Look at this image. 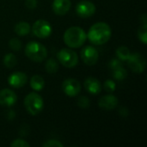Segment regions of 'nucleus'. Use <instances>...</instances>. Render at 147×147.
Segmentation results:
<instances>
[{
    "label": "nucleus",
    "instance_id": "f257e3e1",
    "mask_svg": "<svg viewBox=\"0 0 147 147\" xmlns=\"http://www.w3.org/2000/svg\"><path fill=\"white\" fill-rule=\"evenodd\" d=\"M112 31L110 26L106 22H100L90 28L87 37L94 45H103L109 40Z\"/></svg>",
    "mask_w": 147,
    "mask_h": 147
},
{
    "label": "nucleus",
    "instance_id": "f03ea898",
    "mask_svg": "<svg viewBox=\"0 0 147 147\" xmlns=\"http://www.w3.org/2000/svg\"><path fill=\"white\" fill-rule=\"evenodd\" d=\"M63 39L69 47L78 48L84 44L87 34L82 28L73 26L65 30Z\"/></svg>",
    "mask_w": 147,
    "mask_h": 147
},
{
    "label": "nucleus",
    "instance_id": "7ed1b4c3",
    "mask_svg": "<svg viewBox=\"0 0 147 147\" xmlns=\"http://www.w3.org/2000/svg\"><path fill=\"white\" fill-rule=\"evenodd\" d=\"M26 56L34 62H41L47 56V50L45 46L37 41H30L25 47Z\"/></svg>",
    "mask_w": 147,
    "mask_h": 147
},
{
    "label": "nucleus",
    "instance_id": "20e7f679",
    "mask_svg": "<svg viewBox=\"0 0 147 147\" xmlns=\"http://www.w3.org/2000/svg\"><path fill=\"white\" fill-rule=\"evenodd\" d=\"M24 106L28 114L31 115H37L42 111L44 102L38 93L31 92L26 96L24 99Z\"/></svg>",
    "mask_w": 147,
    "mask_h": 147
},
{
    "label": "nucleus",
    "instance_id": "39448f33",
    "mask_svg": "<svg viewBox=\"0 0 147 147\" xmlns=\"http://www.w3.org/2000/svg\"><path fill=\"white\" fill-rule=\"evenodd\" d=\"M57 56L59 63L67 68H73L78 63V57L77 53L69 48H62L58 53Z\"/></svg>",
    "mask_w": 147,
    "mask_h": 147
},
{
    "label": "nucleus",
    "instance_id": "423d86ee",
    "mask_svg": "<svg viewBox=\"0 0 147 147\" xmlns=\"http://www.w3.org/2000/svg\"><path fill=\"white\" fill-rule=\"evenodd\" d=\"M53 28L51 24L46 20H37L32 26V32L34 35L40 39H46L52 34Z\"/></svg>",
    "mask_w": 147,
    "mask_h": 147
},
{
    "label": "nucleus",
    "instance_id": "0eeeda50",
    "mask_svg": "<svg viewBox=\"0 0 147 147\" xmlns=\"http://www.w3.org/2000/svg\"><path fill=\"white\" fill-rule=\"evenodd\" d=\"M127 62L130 69L135 73H142L146 66V61L145 57L139 53L130 54Z\"/></svg>",
    "mask_w": 147,
    "mask_h": 147
},
{
    "label": "nucleus",
    "instance_id": "6e6552de",
    "mask_svg": "<svg viewBox=\"0 0 147 147\" xmlns=\"http://www.w3.org/2000/svg\"><path fill=\"white\" fill-rule=\"evenodd\" d=\"M62 90L65 95L71 97L77 96L81 91V84L75 78H67L62 83Z\"/></svg>",
    "mask_w": 147,
    "mask_h": 147
},
{
    "label": "nucleus",
    "instance_id": "1a4fd4ad",
    "mask_svg": "<svg viewBox=\"0 0 147 147\" xmlns=\"http://www.w3.org/2000/svg\"><path fill=\"white\" fill-rule=\"evenodd\" d=\"M81 58L84 63L87 65H94L96 64L99 59V53L97 50L92 46H86L81 51Z\"/></svg>",
    "mask_w": 147,
    "mask_h": 147
},
{
    "label": "nucleus",
    "instance_id": "9d476101",
    "mask_svg": "<svg viewBox=\"0 0 147 147\" xmlns=\"http://www.w3.org/2000/svg\"><path fill=\"white\" fill-rule=\"evenodd\" d=\"M76 12L78 16L82 18H87L95 14L96 6L90 1H81L76 6Z\"/></svg>",
    "mask_w": 147,
    "mask_h": 147
},
{
    "label": "nucleus",
    "instance_id": "9b49d317",
    "mask_svg": "<svg viewBox=\"0 0 147 147\" xmlns=\"http://www.w3.org/2000/svg\"><path fill=\"white\" fill-rule=\"evenodd\" d=\"M17 102L16 94L9 89L0 90V105L4 107H11Z\"/></svg>",
    "mask_w": 147,
    "mask_h": 147
},
{
    "label": "nucleus",
    "instance_id": "f8f14e48",
    "mask_svg": "<svg viewBox=\"0 0 147 147\" xmlns=\"http://www.w3.org/2000/svg\"><path fill=\"white\" fill-rule=\"evenodd\" d=\"M28 82V76L21 71H16L12 73L8 78L9 84L15 89H19L23 87Z\"/></svg>",
    "mask_w": 147,
    "mask_h": 147
},
{
    "label": "nucleus",
    "instance_id": "ddd939ff",
    "mask_svg": "<svg viewBox=\"0 0 147 147\" xmlns=\"http://www.w3.org/2000/svg\"><path fill=\"white\" fill-rule=\"evenodd\" d=\"M98 105L101 109L104 110H112L115 109L118 105V98L111 94L103 96L100 98Z\"/></svg>",
    "mask_w": 147,
    "mask_h": 147
},
{
    "label": "nucleus",
    "instance_id": "4468645a",
    "mask_svg": "<svg viewBox=\"0 0 147 147\" xmlns=\"http://www.w3.org/2000/svg\"><path fill=\"white\" fill-rule=\"evenodd\" d=\"M71 6L70 0H53L52 8L57 16H64L70 10Z\"/></svg>",
    "mask_w": 147,
    "mask_h": 147
},
{
    "label": "nucleus",
    "instance_id": "2eb2a0df",
    "mask_svg": "<svg viewBox=\"0 0 147 147\" xmlns=\"http://www.w3.org/2000/svg\"><path fill=\"white\" fill-rule=\"evenodd\" d=\"M85 90L92 95H98L102 90V84L101 82L93 77H89L85 79L84 83Z\"/></svg>",
    "mask_w": 147,
    "mask_h": 147
},
{
    "label": "nucleus",
    "instance_id": "dca6fc26",
    "mask_svg": "<svg viewBox=\"0 0 147 147\" xmlns=\"http://www.w3.org/2000/svg\"><path fill=\"white\" fill-rule=\"evenodd\" d=\"M30 25L27 22H20L16 24L15 26V33L19 36H25L29 34L30 32Z\"/></svg>",
    "mask_w": 147,
    "mask_h": 147
},
{
    "label": "nucleus",
    "instance_id": "f3484780",
    "mask_svg": "<svg viewBox=\"0 0 147 147\" xmlns=\"http://www.w3.org/2000/svg\"><path fill=\"white\" fill-rule=\"evenodd\" d=\"M30 86L35 91H40L45 87L44 78L40 75H34L30 79Z\"/></svg>",
    "mask_w": 147,
    "mask_h": 147
},
{
    "label": "nucleus",
    "instance_id": "a211bd4d",
    "mask_svg": "<svg viewBox=\"0 0 147 147\" xmlns=\"http://www.w3.org/2000/svg\"><path fill=\"white\" fill-rule=\"evenodd\" d=\"M130 54H131V53H130L129 48L125 46L119 47L116 49V57L121 61H127L128 59Z\"/></svg>",
    "mask_w": 147,
    "mask_h": 147
},
{
    "label": "nucleus",
    "instance_id": "6ab92c4d",
    "mask_svg": "<svg viewBox=\"0 0 147 147\" xmlns=\"http://www.w3.org/2000/svg\"><path fill=\"white\" fill-rule=\"evenodd\" d=\"M45 69L47 71V73H50V74L56 73L59 70V65L56 59H54L53 58L47 59L45 64Z\"/></svg>",
    "mask_w": 147,
    "mask_h": 147
},
{
    "label": "nucleus",
    "instance_id": "aec40b11",
    "mask_svg": "<svg viewBox=\"0 0 147 147\" xmlns=\"http://www.w3.org/2000/svg\"><path fill=\"white\" fill-rule=\"evenodd\" d=\"M112 71H113V78L115 80L122 81L127 77V71L124 68L123 65H121L120 67H117V68H115V69H114Z\"/></svg>",
    "mask_w": 147,
    "mask_h": 147
},
{
    "label": "nucleus",
    "instance_id": "412c9836",
    "mask_svg": "<svg viewBox=\"0 0 147 147\" xmlns=\"http://www.w3.org/2000/svg\"><path fill=\"white\" fill-rule=\"evenodd\" d=\"M16 63H17L16 57L13 53H7L3 57V65L7 68H9L10 69V68L15 67V65H16Z\"/></svg>",
    "mask_w": 147,
    "mask_h": 147
},
{
    "label": "nucleus",
    "instance_id": "4be33fe9",
    "mask_svg": "<svg viewBox=\"0 0 147 147\" xmlns=\"http://www.w3.org/2000/svg\"><path fill=\"white\" fill-rule=\"evenodd\" d=\"M147 25L143 24L138 30V37L143 42V44L147 43Z\"/></svg>",
    "mask_w": 147,
    "mask_h": 147
},
{
    "label": "nucleus",
    "instance_id": "5701e85b",
    "mask_svg": "<svg viewBox=\"0 0 147 147\" xmlns=\"http://www.w3.org/2000/svg\"><path fill=\"white\" fill-rule=\"evenodd\" d=\"M77 104L79 108L81 109H88L90 107V99L87 97V96H79L77 100Z\"/></svg>",
    "mask_w": 147,
    "mask_h": 147
},
{
    "label": "nucleus",
    "instance_id": "b1692460",
    "mask_svg": "<svg viewBox=\"0 0 147 147\" xmlns=\"http://www.w3.org/2000/svg\"><path fill=\"white\" fill-rule=\"evenodd\" d=\"M9 47L15 52L20 51V49L22 48V42L19 39L17 38H12L9 41Z\"/></svg>",
    "mask_w": 147,
    "mask_h": 147
},
{
    "label": "nucleus",
    "instance_id": "393cba45",
    "mask_svg": "<svg viewBox=\"0 0 147 147\" xmlns=\"http://www.w3.org/2000/svg\"><path fill=\"white\" fill-rule=\"evenodd\" d=\"M103 88L104 90L109 92V93H113L115 89H116V84L115 83V81L111 80V79H108L104 82L103 84Z\"/></svg>",
    "mask_w": 147,
    "mask_h": 147
},
{
    "label": "nucleus",
    "instance_id": "a878e982",
    "mask_svg": "<svg viewBox=\"0 0 147 147\" xmlns=\"http://www.w3.org/2000/svg\"><path fill=\"white\" fill-rule=\"evenodd\" d=\"M43 147H63V144L56 140H49L42 144Z\"/></svg>",
    "mask_w": 147,
    "mask_h": 147
},
{
    "label": "nucleus",
    "instance_id": "bb28decb",
    "mask_svg": "<svg viewBox=\"0 0 147 147\" xmlns=\"http://www.w3.org/2000/svg\"><path fill=\"white\" fill-rule=\"evenodd\" d=\"M11 147H29V144L22 140V139H18V140H15L11 144H10Z\"/></svg>",
    "mask_w": 147,
    "mask_h": 147
},
{
    "label": "nucleus",
    "instance_id": "cd10ccee",
    "mask_svg": "<svg viewBox=\"0 0 147 147\" xmlns=\"http://www.w3.org/2000/svg\"><path fill=\"white\" fill-rule=\"evenodd\" d=\"M121 65H122L121 61L119 59H113L110 60V62L109 64V68L111 70H114V69H115L117 67H120Z\"/></svg>",
    "mask_w": 147,
    "mask_h": 147
},
{
    "label": "nucleus",
    "instance_id": "c85d7f7f",
    "mask_svg": "<svg viewBox=\"0 0 147 147\" xmlns=\"http://www.w3.org/2000/svg\"><path fill=\"white\" fill-rule=\"evenodd\" d=\"M37 4H38L37 0H26L25 1V5L29 9H34L37 7Z\"/></svg>",
    "mask_w": 147,
    "mask_h": 147
},
{
    "label": "nucleus",
    "instance_id": "c756f323",
    "mask_svg": "<svg viewBox=\"0 0 147 147\" xmlns=\"http://www.w3.org/2000/svg\"><path fill=\"white\" fill-rule=\"evenodd\" d=\"M15 117H16V113H15L14 110L10 109V110H9L7 112V119L9 121H13Z\"/></svg>",
    "mask_w": 147,
    "mask_h": 147
},
{
    "label": "nucleus",
    "instance_id": "7c9ffc66",
    "mask_svg": "<svg viewBox=\"0 0 147 147\" xmlns=\"http://www.w3.org/2000/svg\"><path fill=\"white\" fill-rule=\"evenodd\" d=\"M119 113H120V115H122L123 117H126V116L128 115V109H127V108H125V107H122V108H121V109H119Z\"/></svg>",
    "mask_w": 147,
    "mask_h": 147
},
{
    "label": "nucleus",
    "instance_id": "2f4dec72",
    "mask_svg": "<svg viewBox=\"0 0 147 147\" xmlns=\"http://www.w3.org/2000/svg\"><path fill=\"white\" fill-rule=\"evenodd\" d=\"M141 20H142V22H143V24H146V25L147 19H146V14H144V15L141 16Z\"/></svg>",
    "mask_w": 147,
    "mask_h": 147
}]
</instances>
